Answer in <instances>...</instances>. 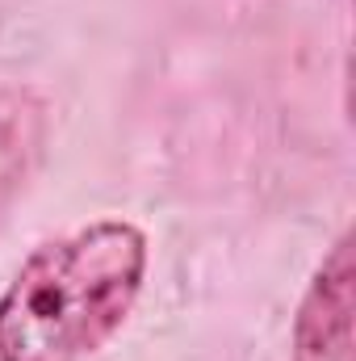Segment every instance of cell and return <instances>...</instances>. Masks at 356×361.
Returning a JSON list of instances; mask_svg holds the SVG:
<instances>
[{"mask_svg":"<svg viewBox=\"0 0 356 361\" xmlns=\"http://www.w3.org/2000/svg\"><path fill=\"white\" fill-rule=\"evenodd\" d=\"M147 277V235L101 219L25 257L0 294V361H80L134 311Z\"/></svg>","mask_w":356,"mask_h":361,"instance_id":"obj_1","label":"cell"},{"mask_svg":"<svg viewBox=\"0 0 356 361\" xmlns=\"http://www.w3.org/2000/svg\"><path fill=\"white\" fill-rule=\"evenodd\" d=\"M293 361H352V235L314 269L293 315Z\"/></svg>","mask_w":356,"mask_h":361,"instance_id":"obj_2","label":"cell"},{"mask_svg":"<svg viewBox=\"0 0 356 361\" xmlns=\"http://www.w3.org/2000/svg\"><path fill=\"white\" fill-rule=\"evenodd\" d=\"M46 135H51L46 101L34 89L0 85V219L42 164Z\"/></svg>","mask_w":356,"mask_h":361,"instance_id":"obj_3","label":"cell"}]
</instances>
